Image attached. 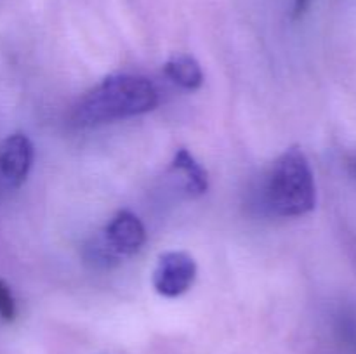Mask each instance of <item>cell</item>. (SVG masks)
Returning <instances> with one entry per match:
<instances>
[{
  "instance_id": "cell-1",
  "label": "cell",
  "mask_w": 356,
  "mask_h": 354,
  "mask_svg": "<svg viewBox=\"0 0 356 354\" xmlns=\"http://www.w3.org/2000/svg\"><path fill=\"white\" fill-rule=\"evenodd\" d=\"M159 104V92L148 78L139 75H113L104 78L79 101L72 113L76 127H94L148 113Z\"/></svg>"
},
{
  "instance_id": "cell-2",
  "label": "cell",
  "mask_w": 356,
  "mask_h": 354,
  "mask_svg": "<svg viewBox=\"0 0 356 354\" xmlns=\"http://www.w3.org/2000/svg\"><path fill=\"white\" fill-rule=\"evenodd\" d=\"M264 203L280 217H301L315 208L316 186L308 158L299 148L278 156L264 183Z\"/></svg>"
},
{
  "instance_id": "cell-3",
  "label": "cell",
  "mask_w": 356,
  "mask_h": 354,
  "mask_svg": "<svg viewBox=\"0 0 356 354\" xmlns=\"http://www.w3.org/2000/svg\"><path fill=\"white\" fill-rule=\"evenodd\" d=\"M145 242V226L139 221L138 215L129 210H120L106 226L103 236L94 242L90 252H92L94 262L110 266L111 262H118L120 257L138 253Z\"/></svg>"
},
{
  "instance_id": "cell-4",
  "label": "cell",
  "mask_w": 356,
  "mask_h": 354,
  "mask_svg": "<svg viewBox=\"0 0 356 354\" xmlns=\"http://www.w3.org/2000/svg\"><path fill=\"white\" fill-rule=\"evenodd\" d=\"M197 278V264L186 252H165L159 257L153 271V287L163 297H179Z\"/></svg>"
},
{
  "instance_id": "cell-5",
  "label": "cell",
  "mask_w": 356,
  "mask_h": 354,
  "mask_svg": "<svg viewBox=\"0 0 356 354\" xmlns=\"http://www.w3.org/2000/svg\"><path fill=\"white\" fill-rule=\"evenodd\" d=\"M33 163V144L24 134H13L0 146V191H14L26 180Z\"/></svg>"
},
{
  "instance_id": "cell-6",
  "label": "cell",
  "mask_w": 356,
  "mask_h": 354,
  "mask_svg": "<svg viewBox=\"0 0 356 354\" xmlns=\"http://www.w3.org/2000/svg\"><path fill=\"white\" fill-rule=\"evenodd\" d=\"M172 172L174 176L179 177L181 186L190 196H200L207 191V172L202 169L200 163H197V160L193 158V155H190L188 149L181 148L176 153L172 160Z\"/></svg>"
},
{
  "instance_id": "cell-7",
  "label": "cell",
  "mask_w": 356,
  "mask_h": 354,
  "mask_svg": "<svg viewBox=\"0 0 356 354\" xmlns=\"http://www.w3.org/2000/svg\"><path fill=\"white\" fill-rule=\"evenodd\" d=\"M163 69L176 85L186 90H197L204 83V73H202L200 65L191 56H174L165 62Z\"/></svg>"
},
{
  "instance_id": "cell-8",
  "label": "cell",
  "mask_w": 356,
  "mask_h": 354,
  "mask_svg": "<svg viewBox=\"0 0 356 354\" xmlns=\"http://www.w3.org/2000/svg\"><path fill=\"white\" fill-rule=\"evenodd\" d=\"M0 318L3 321H13L16 318V302L9 285L3 280H0Z\"/></svg>"
},
{
  "instance_id": "cell-9",
  "label": "cell",
  "mask_w": 356,
  "mask_h": 354,
  "mask_svg": "<svg viewBox=\"0 0 356 354\" xmlns=\"http://www.w3.org/2000/svg\"><path fill=\"white\" fill-rule=\"evenodd\" d=\"M309 3H312V0H294V16L305 14V10L308 9Z\"/></svg>"
},
{
  "instance_id": "cell-10",
  "label": "cell",
  "mask_w": 356,
  "mask_h": 354,
  "mask_svg": "<svg viewBox=\"0 0 356 354\" xmlns=\"http://www.w3.org/2000/svg\"><path fill=\"white\" fill-rule=\"evenodd\" d=\"M351 169H353V172H355V176H356V158L353 160V162H351Z\"/></svg>"
}]
</instances>
